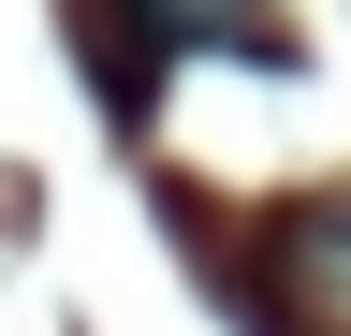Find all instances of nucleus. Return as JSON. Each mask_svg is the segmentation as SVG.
<instances>
[{
  "mask_svg": "<svg viewBox=\"0 0 351 336\" xmlns=\"http://www.w3.org/2000/svg\"><path fill=\"white\" fill-rule=\"evenodd\" d=\"M278 292H293L307 322L351 336V190H307L293 220H278Z\"/></svg>",
  "mask_w": 351,
  "mask_h": 336,
  "instance_id": "f03ea898",
  "label": "nucleus"
},
{
  "mask_svg": "<svg viewBox=\"0 0 351 336\" xmlns=\"http://www.w3.org/2000/svg\"><path fill=\"white\" fill-rule=\"evenodd\" d=\"M191 44H234V59L278 73V59H293V29L263 15V0H103V29H88V59H117V117H147L161 59H191Z\"/></svg>",
  "mask_w": 351,
  "mask_h": 336,
  "instance_id": "f257e3e1",
  "label": "nucleus"
}]
</instances>
